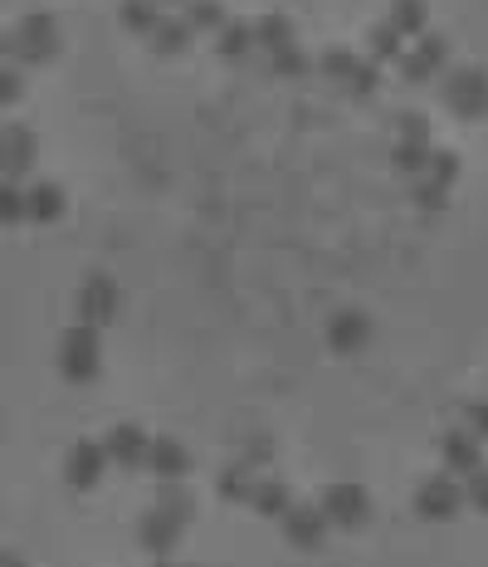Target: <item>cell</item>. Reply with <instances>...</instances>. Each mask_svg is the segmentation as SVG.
<instances>
[{
    "mask_svg": "<svg viewBox=\"0 0 488 567\" xmlns=\"http://www.w3.org/2000/svg\"><path fill=\"white\" fill-rule=\"evenodd\" d=\"M445 104L454 118H488V74L479 64H464V69H449L445 84H440Z\"/></svg>",
    "mask_w": 488,
    "mask_h": 567,
    "instance_id": "cell-3",
    "label": "cell"
},
{
    "mask_svg": "<svg viewBox=\"0 0 488 567\" xmlns=\"http://www.w3.org/2000/svg\"><path fill=\"white\" fill-rule=\"evenodd\" d=\"M147 44H152L156 54H181L191 44V25L181 15H162V20H156V30L147 35Z\"/></svg>",
    "mask_w": 488,
    "mask_h": 567,
    "instance_id": "cell-21",
    "label": "cell"
},
{
    "mask_svg": "<svg viewBox=\"0 0 488 567\" xmlns=\"http://www.w3.org/2000/svg\"><path fill=\"white\" fill-rule=\"evenodd\" d=\"M464 504H474L479 514H488V464H479L474 474H464Z\"/></svg>",
    "mask_w": 488,
    "mask_h": 567,
    "instance_id": "cell-33",
    "label": "cell"
},
{
    "mask_svg": "<svg viewBox=\"0 0 488 567\" xmlns=\"http://www.w3.org/2000/svg\"><path fill=\"white\" fill-rule=\"evenodd\" d=\"M269 74H279V78H303V74H308V54H303L299 44H283V50L269 54Z\"/></svg>",
    "mask_w": 488,
    "mask_h": 567,
    "instance_id": "cell-27",
    "label": "cell"
},
{
    "mask_svg": "<svg viewBox=\"0 0 488 567\" xmlns=\"http://www.w3.org/2000/svg\"><path fill=\"white\" fill-rule=\"evenodd\" d=\"M181 533H186V524H181L176 514H166L162 504H152L147 509V514L138 518V543L147 553H152V558H166V553L176 548L181 543Z\"/></svg>",
    "mask_w": 488,
    "mask_h": 567,
    "instance_id": "cell-11",
    "label": "cell"
},
{
    "mask_svg": "<svg viewBox=\"0 0 488 567\" xmlns=\"http://www.w3.org/2000/svg\"><path fill=\"white\" fill-rule=\"evenodd\" d=\"M64 186L59 181H35V186H25V221L30 225H54L64 221Z\"/></svg>",
    "mask_w": 488,
    "mask_h": 567,
    "instance_id": "cell-16",
    "label": "cell"
},
{
    "mask_svg": "<svg viewBox=\"0 0 488 567\" xmlns=\"http://www.w3.org/2000/svg\"><path fill=\"white\" fill-rule=\"evenodd\" d=\"M464 430L488 440V402H464Z\"/></svg>",
    "mask_w": 488,
    "mask_h": 567,
    "instance_id": "cell-37",
    "label": "cell"
},
{
    "mask_svg": "<svg viewBox=\"0 0 488 567\" xmlns=\"http://www.w3.org/2000/svg\"><path fill=\"white\" fill-rule=\"evenodd\" d=\"M10 54H15L20 64H30V69L50 64L54 54H59V25H54V15H44V10L20 15V25L10 30Z\"/></svg>",
    "mask_w": 488,
    "mask_h": 567,
    "instance_id": "cell-2",
    "label": "cell"
},
{
    "mask_svg": "<svg viewBox=\"0 0 488 567\" xmlns=\"http://www.w3.org/2000/svg\"><path fill=\"white\" fill-rule=\"evenodd\" d=\"M156 504H162L166 514H176L181 524H191V518H196V494H186V490H181V480L162 484V494H156Z\"/></svg>",
    "mask_w": 488,
    "mask_h": 567,
    "instance_id": "cell-28",
    "label": "cell"
},
{
    "mask_svg": "<svg viewBox=\"0 0 488 567\" xmlns=\"http://www.w3.org/2000/svg\"><path fill=\"white\" fill-rule=\"evenodd\" d=\"M108 470V456H104V440H74L69 456H64V484L69 490H94Z\"/></svg>",
    "mask_w": 488,
    "mask_h": 567,
    "instance_id": "cell-9",
    "label": "cell"
},
{
    "mask_svg": "<svg viewBox=\"0 0 488 567\" xmlns=\"http://www.w3.org/2000/svg\"><path fill=\"white\" fill-rule=\"evenodd\" d=\"M317 69H323V78H333V84H347L351 69H357V54L351 50H327Z\"/></svg>",
    "mask_w": 488,
    "mask_h": 567,
    "instance_id": "cell-32",
    "label": "cell"
},
{
    "mask_svg": "<svg viewBox=\"0 0 488 567\" xmlns=\"http://www.w3.org/2000/svg\"><path fill=\"white\" fill-rule=\"evenodd\" d=\"M425 176L435 181V186H454V181H459V157L454 152H445V147H430V167H425Z\"/></svg>",
    "mask_w": 488,
    "mask_h": 567,
    "instance_id": "cell-29",
    "label": "cell"
},
{
    "mask_svg": "<svg viewBox=\"0 0 488 567\" xmlns=\"http://www.w3.org/2000/svg\"><path fill=\"white\" fill-rule=\"evenodd\" d=\"M215 50H220V60H230V64L249 60V50H254V25H245V20H225V25L215 30Z\"/></svg>",
    "mask_w": 488,
    "mask_h": 567,
    "instance_id": "cell-19",
    "label": "cell"
},
{
    "mask_svg": "<svg viewBox=\"0 0 488 567\" xmlns=\"http://www.w3.org/2000/svg\"><path fill=\"white\" fill-rule=\"evenodd\" d=\"M0 567H30L25 553H0Z\"/></svg>",
    "mask_w": 488,
    "mask_h": 567,
    "instance_id": "cell-39",
    "label": "cell"
},
{
    "mask_svg": "<svg viewBox=\"0 0 488 567\" xmlns=\"http://www.w3.org/2000/svg\"><path fill=\"white\" fill-rule=\"evenodd\" d=\"M279 524H283V538H289L293 548H303V553H317V548H323V543H327V528H333V524H327V514H323L317 504H293L289 514L279 518Z\"/></svg>",
    "mask_w": 488,
    "mask_h": 567,
    "instance_id": "cell-10",
    "label": "cell"
},
{
    "mask_svg": "<svg viewBox=\"0 0 488 567\" xmlns=\"http://www.w3.org/2000/svg\"><path fill=\"white\" fill-rule=\"evenodd\" d=\"M152 567H172V563H166V558H156V563H152Z\"/></svg>",
    "mask_w": 488,
    "mask_h": 567,
    "instance_id": "cell-42",
    "label": "cell"
},
{
    "mask_svg": "<svg viewBox=\"0 0 488 567\" xmlns=\"http://www.w3.org/2000/svg\"><path fill=\"white\" fill-rule=\"evenodd\" d=\"M464 509V484L454 480V474H430V480H420L415 490V514L430 518V524H445Z\"/></svg>",
    "mask_w": 488,
    "mask_h": 567,
    "instance_id": "cell-5",
    "label": "cell"
},
{
    "mask_svg": "<svg viewBox=\"0 0 488 567\" xmlns=\"http://www.w3.org/2000/svg\"><path fill=\"white\" fill-rule=\"evenodd\" d=\"M386 25H391L395 30V35H425V30H430V6H425V0H391V15H386Z\"/></svg>",
    "mask_w": 488,
    "mask_h": 567,
    "instance_id": "cell-18",
    "label": "cell"
},
{
    "mask_svg": "<svg viewBox=\"0 0 488 567\" xmlns=\"http://www.w3.org/2000/svg\"><path fill=\"white\" fill-rule=\"evenodd\" d=\"M25 221V191L15 181H0V225H20Z\"/></svg>",
    "mask_w": 488,
    "mask_h": 567,
    "instance_id": "cell-30",
    "label": "cell"
},
{
    "mask_svg": "<svg viewBox=\"0 0 488 567\" xmlns=\"http://www.w3.org/2000/svg\"><path fill=\"white\" fill-rule=\"evenodd\" d=\"M440 450H445V470L449 474H474L484 464V440L474 436V430H445V436H440Z\"/></svg>",
    "mask_w": 488,
    "mask_h": 567,
    "instance_id": "cell-15",
    "label": "cell"
},
{
    "mask_svg": "<svg viewBox=\"0 0 488 567\" xmlns=\"http://www.w3.org/2000/svg\"><path fill=\"white\" fill-rule=\"evenodd\" d=\"M391 167H395V172H405L411 181L425 176V167H430V142H395Z\"/></svg>",
    "mask_w": 488,
    "mask_h": 567,
    "instance_id": "cell-25",
    "label": "cell"
},
{
    "mask_svg": "<svg viewBox=\"0 0 488 567\" xmlns=\"http://www.w3.org/2000/svg\"><path fill=\"white\" fill-rule=\"evenodd\" d=\"M395 128H401V142H430V118L425 113H401Z\"/></svg>",
    "mask_w": 488,
    "mask_h": 567,
    "instance_id": "cell-36",
    "label": "cell"
},
{
    "mask_svg": "<svg viewBox=\"0 0 488 567\" xmlns=\"http://www.w3.org/2000/svg\"><path fill=\"white\" fill-rule=\"evenodd\" d=\"M215 490H220L225 504H249V494H254V470H249L245 460L225 464V470H220V484H215Z\"/></svg>",
    "mask_w": 488,
    "mask_h": 567,
    "instance_id": "cell-20",
    "label": "cell"
},
{
    "mask_svg": "<svg viewBox=\"0 0 488 567\" xmlns=\"http://www.w3.org/2000/svg\"><path fill=\"white\" fill-rule=\"evenodd\" d=\"M147 446H152V436H147L142 426H132V421L112 426L108 436H104V456H108L112 464H122V470H142Z\"/></svg>",
    "mask_w": 488,
    "mask_h": 567,
    "instance_id": "cell-12",
    "label": "cell"
},
{
    "mask_svg": "<svg viewBox=\"0 0 488 567\" xmlns=\"http://www.w3.org/2000/svg\"><path fill=\"white\" fill-rule=\"evenodd\" d=\"M327 514V524L333 528H361L371 518V494L361 490V484H351V480H337V484H327V494H323V504H317Z\"/></svg>",
    "mask_w": 488,
    "mask_h": 567,
    "instance_id": "cell-4",
    "label": "cell"
},
{
    "mask_svg": "<svg viewBox=\"0 0 488 567\" xmlns=\"http://www.w3.org/2000/svg\"><path fill=\"white\" fill-rule=\"evenodd\" d=\"M395 64H401V74L411 78V84H430L435 74H445V64H449V40H445V35H430V30H425V35H415V44H411V50H405Z\"/></svg>",
    "mask_w": 488,
    "mask_h": 567,
    "instance_id": "cell-7",
    "label": "cell"
},
{
    "mask_svg": "<svg viewBox=\"0 0 488 567\" xmlns=\"http://www.w3.org/2000/svg\"><path fill=\"white\" fill-rule=\"evenodd\" d=\"M181 20H186L191 35H196V30H220L230 15H225L220 0H186V6H181Z\"/></svg>",
    "mask_w": 488,
    "mask_h": 567,
    "instance_id": "cell-23",
    "label": "cell"
},
{
    "mask_svg": "<svg viewBox=\"0 0 488 567\" xmlns=\"http://www.w3.org/2000/svg\"><path fill=\"white\" fill-rule=\"evenodd\" d=\"M415 206H425V211H445V206H449V191H445V186H435L430 176H415Z\"/></svg>",
    "mask_w": 488,
    "mask_h": 567,
    "instance_id": "cell-35",
    "label": "cell"
},
{
    "mask_svg": "<svg viewBox=\"0 0 488 567\" xmlns=\"http://www.w3.org/2000/svg\"><path fill=\"white\" fill-rule=\"evenodd\" d=\"M283 44H293V20L289 15H274L269 10L264 20H254V50H283Z\"/></svg>",
    "mask_w": 488,
    "mask_h": 567,
    "instance_id": "cell-22",
    "label": "cell"
},
{
    "mask_svg": "<svg viewBox=\"0 0 488 567\" xmlns=\"http://www.w3.org/2000/svg\"><path fill=\"white\" fill-rule=\"evenodd\" d=\"M156 6H186V0H156Z\"/></svg>",
    "mask_w": 488,
    "mask_h": 567,
    "instance_id": "cell-41",
    "label": "cell"
},
{
    "mask_svg": "<svg viewBox=\"0 0 488 567\" xmlns=\"http://www.w3.org/2000/svg\"><path fill=\"white\" fill-rule=\"evenodd\" d=\"M118 15H122V25H128L132 35H152L156 20H162V10H156V0H122Z\"/></svg>",
    "mask_w": 488,
    "mask_h": 567,
    "instance_id": "cell-24",
    "label": "cell"
},
{
    "mask_svg": "<svg viewBox=\"0 0 488 567\" xmlns=\"http://www.w3.org/2000/svg\"><path fill=\"white\" fill-rule=\"evenodd\" d=\"M249 509H254L259 518H283L293 509V490L289 480H274V474H259L254 480V494H249Z\"/></svg>",
    "mask_w": 488,
    "mask_h": 567,
    "instance_id": "cell-17",
    "label": "cell"
},
{
    "mask_svg": "<svg viewBox=\"0 0 488 567\" xmlns=\"http://www.w3.org/2000/svg\"><path fill=\"white\" fill-rule=\"evenodd\" d=\"M371 343V319L361 309H337L327 319V347L333 353H361Z\"/></svg>",
    "mask_w": 488,
    "mask_h": 567,
    "instance_id": "cell-13",
    "label": "cell"
},
{
    "mask_svg": "<svg viewBox=\"0 0 488 567\" xmlns=\"http://www.w3.org/2000/svg\"><path fill=\"white\" fill-rule=\"evenodd\" d=\"M142 470H152L162 484H172V480H186V470H191V450L181 446L176 436H156L152 446H147V460H142Z\"/></svg>",
    "mask_w": 488,
    "mask_h": 567,
    "instance_id": "cell-14",
    "label": "cell"
},
{
    "mask_svg": "<svg viewBox=\"0 0 488 567\" xmlns=\"http://www.w3.org/2000/svg\"><path fill=\"white\" fill-rule=\"evenodd\" d=\"M269 456H274V440H269V436H249L245 464H259V460H269Z\"/></svg>",
    "mask_w": 488,
    "mask_h": 567,
    "instance_id": "cell-38",
    "label": "cell"
},
{
    "mask_svg": "<svg viewBox=\"0 0 488 567\" xmlns=\"http://www.w3.org/2000/svg\"><path fill=\"white\" fill-rule=\"evenodd\" d=\"M6 54H10V35L0 30V64H6Z\"/></svg>",
    "mask_w": 488,
    "mask_h": 567,
    "instance_id": "cell-40",
    "label": "cell"
},
{
    "mask_svg": "<svg viewBox=\"0 0 488 567\" xmlns=\"http://www.w3.org/2000/svg\"><path fill=\"white\" fill-rule=\"evenodd\" d=\"M98 372H104V343H98V328H88V323L64 328V338H59V377L74 382V387H88V382H98Z\"/></svg>",
    "mask_w": 488,
    "mask_h": 567,
    "instance_id": "cell-1",
    "label": "cell"
},
{
    "mask_svg": "<svg viewBox=\"0 0 488 567\" xmlns=\"http://www.w3.org/2000/svg\"><path fill=\"white\" fill-rule=\"evenodd\" d=\"M367 50H371V64H391V60H401V54H405V44H401V35H395V30L381 20V25L367 35Z\"/></svg>",
    "mask_w": 488,
    "mask_h": 567,
    "instance_id": "cell-26",
    "label": "cell"
},
{
    "mask_svg": "<svg viewBox=\"0 0 488 567\" xmlns=\"http://www.w3.org/2000/svg\"><path fill=\"white\" fill-rule=\"evenodd\" d=\"M347 88L357 98H371L381 88V64H371V60H357V69H351V78H347Z\"/></svg>",
    "mask_w": 488,
    "mask_h": 567,
    "instance_id": "cell-31",
    "label": "cell"
},
{
    "mask_svg": "<svg viewBox=\"0 0 488 567\" xmlns=\"http://www.w3.org/2000/svg\"><path fill=\"white\" fill-rule=\"evenodd\" d=\"M118 284H112L108 275H88L84 284H78V323L88 328H108L112 319H118Z\"/></svg>",
    "mask_w": 488,
    "mask_h": 567,
    "instance_id": "cell-8",
    "label": "cell"
},
{
    "mask_svg": "<svg viewBox=\"0 0 488 567\" xmlns=\"http://www.w3.org/2000/svg\"><path fill=\"white\" fill-rule=\"evenodd\" d=\"M35 132L25 122H0V181H20L35 172Z\"/></svg>",
    "mask_w": 488,
    "mask_h": 567,
    "instance_id": "cell-6",
    "label": "cell"
},
{
    "mask_svg": "<svg viewBox=\"0 0 488 567\" xmlns=\"http://www.w3.org/2000/svg\"><path fill=\"white\" fill-rule=\"evenodd\" d=\"M20 98H25V74L15 64H0V108L20 104Z\"/></svg>",
    "mask_w": 488,
    "mask_h": 567,
    "instance_id": "cell-34",
    "label": "cell"
}]
</instances>
